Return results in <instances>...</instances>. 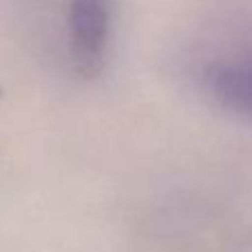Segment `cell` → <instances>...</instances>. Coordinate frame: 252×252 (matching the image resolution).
Masks as SVG:
<instances>
[{
  "label": "cell",
  "instance_id": "6da1fadb",
  "mask_svg": "<svg viewBox=\"0 0 252 252\" xmlns=\"http://www.w3.org/2000/svg\"><path fill=\"white\" fill-rule=\"evenodd\" d=\"M184 69L201 100L252 126V27L204 42Z\"/></svg>",
  "mask_w": 252,
  "mask_h": 252
},
{
  "label": "cell",
  "instance_id": "7a4b0ae2",
  "mask_svg": "<svg viewBox=\"0 0 252 252\" xmlns=\"http://www.w3.org/2000/svg\"><path fill=\"white\" fill-rule=\"evenodd\" d=\"M120 0H66L64 51L75 78L95 82L111 64Z\"/></svg>",
  "mask_w": 252,
  "mask_h": 252
}]
</instances>
